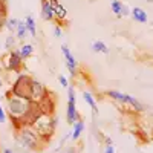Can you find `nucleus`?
Returning a JSON list of instances; mask_svg holds the SVG:
<instances>
[{
    "label": "nucleus",
    "mask_w": 153,
    "mask_h": 153,
    "mask_svg": "<svg viewBox=\"0 0 153 153\" xmlns=\"http://www.w3.org/2000/svg\"><path fill=\"white\" fill-rule=\"evenodd\" d=\"M106 94H107V97H110V98H113V100L120 101V103H124V104L132 106V107H133L135 110H138V112H141V110L144 109V106L139 103L136 98H133V97H130V95H127V94H123V92H118V91H109V92H106Z\"/></svg>",
    "instance_id": "obj_5"
},
{
    "label": "nucleus",
    "mask_w": 153,
    "mask_h": 153,
    "mask_svg": "<svg viewBox=\"0 0 153 153\" xmlns=\"http://www.w3.org/2000/svg\"><path fill=\"white\" fill-rule=\"evenodd\" d=\"M40 3H42V16H43V19L48 20V22L54 20L55 14H54V9H52V6H51L49 0H42Z\"/></svg>",
    "instance_id": "obj_12"
},
{
    "label": "nucleus",
    "mask_w": 153,
    "mask_h": 153,
    "mask_svg": "<svg viewBox=\"0 0 153 153\" xmlns=\"http://www.w3.org/2000/svg\"><path fill=\"white\" fill-rule=\"evenodd\" d=\"M147 2H149V3H153V0H147Z\"/></svg>",
    "instance_id": "obj_29"
},
{
    "label": "nucleus",
    "mask_w": 153,
    "mask_h": 153,
    "mask_svg": "<svg viewBox=\"0 0 153 153\" xmlns=\"http://www.w3.org/2000/svg\"><path fill=\"white\" fill-rule=\"evenodd\" d=\"M25 25H26L28 32H29L32 37H35V35H37V28H35V20H34V17H32V16H26V17H25Z\"/></svg>",
    "instance_id": "obj_18"
},
{
    "label": "nucleus",
    "mask_w": 153,
    "mask_h": 153,
    "mask_svg": "<svg viewBox=\"0 0 153 153\" xmlns=\"http://www.w3.org/2000/svg\"><path fill=\"white\" fill-rule=\"evenodd\" d=\"M2 86H3V81H2V80H0V87H2Z\"/></svg>",
    "instance_id": "obj_28"
},
{
    "label": "nucleus",
    "mask_w": 153,
    "mask_h": 153,
    "mask_svg": "<svg viewBox=\"0 0 153 153\" xmlns=\"http://www.w3.org/2000/svg\"><path fill=\"white\" fill-rule=\"evenodd\" d=\"M16 45V38L12 37V35H9L8 38H6V49H12V46Z\"/></svg>",
    "instance_id": "obj_21"
},
{
    "label": "nucleus",
    "mask_w": 153,
    "mask_h": 153,
    "mask_svg": "<svg viewBox=\"0 0 153 153\" xmlns=\"http://www.w3.org/2000/svg\"><path fill=\"white\" fill-rule=\"evenodd\" d=\"M19 20L17 19H8V22H6V28L11 31V32H16L17 31V26H19Z\"/></svg>",
    "instance_id": "obj_20"
},
{
    "label": "nucleus",
    "mask_w": 153,
    "mask_h": 153,
    "mask_svg": "<svg viewBox=\"0 0 153 153\" xmlns=\"http://www.w3.org/2000/svg\"><path fill=\"white\" fill-rule=\"evenodd\" d=\"M20 57H22V60H28L32 54H34V46L31 45V43H26V45H23L22 48H20Z\"/></svg>",
    "instance_id": "obj_16"
},
{
    "label": "nucleus",
    "mask_w": 153,
    "mask_h": 153,
    "mask_svg": "<svg viewBox=\"0 0 153 153\" xmlns=\"http://www.w3.org/2000/svg\"><path fill=\"white\" fill-rule=\"evenodd\" d=\"M46 95H48L46 87L40 81H37V80L32 78V81H31V98H32V101H40Z\"/></svg>",
    "instance_id": "obj_8"
},
{
    "label": "nucleus",
    "mask_w": 153,
    "mask_h": 153,
    "mask_svg": "<svg viewBox=\"0 0 153 153\" xmlns=\"http://www.w3.org/2000/svg\"><path fill=\"white\" fill-rule=\"evenodd\" d=\"M22 57L19 51H11L9 55H8V63H6V69L8 71H20L22 68Z\"/></svg>",
    "instance_id": "obj_9"
},
{
    "label": "nucleus",
    "mask_w": 153,
    "mask_h": 153,
    "mask_svg": "<svg viewBox=\"0 0 153 153\" xmlns=\"http://www.w3.org/2000/svg\"><path fill=\"white\" fill-rule=\"evenodd\" d=\"M28 35V29H26V25L25 22H20L19 26H17V31H16V37L19 40H25V37Z\"/></svg>",
    "instance_id": "obj_19"
},
{
    "label": "nucleus",
    "mask_w": 153,
    "mask_h": 153,
    "mask_svg": "<svg viewBox=\"0 0 153 153\" xmlns=\"http://www.w3.org/2000/svg\"><path fill=\"white\" fill-rule=\"evenodd\" d=\"M83 98H84V101L89 104V107L92 109V112H94V115H98V106H97V101H95V98L92 97V94L91 92H83Z\"/></svg>",
    "instance_id": "obj_15"
},
{
    "label": "nucleus",
    "mask_w": 153,
    "mask_h": 153,
    "mask_svg": "<svg viewBox=\"0 0 153 153\" xmlns=\"http://www.w3.org/2000/svg\"><path fill=\"white\" fill-rule=\"evenodd\" d=\"M58 81H60V84L63 87H69V81H68V78L65 75H58Z\"/></svg>",
    "instance_id": "obj_22"
},
{
    "label": "nucleus",
    "mask_w": 153,
    "mask_h": 153,
    "mask_svg": "<svg viewBox=\"0 0 153 153\" xmlns=\"http://www.w3.org/2000/svg\"><path fill=\"white\" fill-rule=\"evenodd\" d=\"M5 121H6V115H5V112H3L2 104H0V123H5Z\"/></svg>",
    "instance_id": "obj_23"
},
{
    "label": "nucleus",
    "mask_w": 153,
    "mask_h": 153,
    "mask_svg": "<svg viewBox=\"0 0 153 153\" xmlns=\"http://www.w3.org/2000/svg\"><path fill=\"white\" fill-rule=\"evenodd\" d=\"M6 97H8V110H9V115H11L12 121L19 120L20 117H23L25 112L28 110L31 101H26V100H22V98L14 97L11 94V91L6 94Z\"/></svg>",
    "instance_id": "obj_4"
},
{
    "label": "nucleus",
    "mask_w": 153,
    "mask_h": 153,
    "mask_svg": "<svg viewBox=\"0 0 153 153\" xmlns=\"http://www.w3.org/2000/svg\"><path fill=\"white\" fill-rule=\"evenodd\" d=\"M83 130H84V121L78 120V121L72 126V139H74V141H76V139L81 136Z\"/></svg>",
    "instance_id": "obj_14"
},
{
    "label": "nucleus",
    "mask_w": 153,
    "mask_h": 153,
    "mask_svg": "<svg viewBox=\"0 0 153 153\" xmlns=\"http://www.w3.org/2000/svg\"><path fill=\"white\" fill-rule=\"evenodd\" d=\"M55 118H54V123H52V118L49 115H42L34 124H32V129L38 133L42 139L48 141V139L54 135V127H55Z\"/></svg>",
    "instance_id": "obj_3"
},
{
    "label": "nucleus",
    "mask_w": 153,
    "mask_h": 153,
    "mask_svg": "<svg viewBox=\"0 0 153 153\" xmlns=\"http://www.w3.org/2000/svg\"><path fill=\"white\" fill-rule=\"evenodd\" d=\"M31 81H32V78L29 75H25V74L19 75V78L16 80L14 86L11 89V94L17 98L32 101V98H31Z\"/></svg>",
    "instance_id": "obj_2"
},
{
    "label": "nucleus",
    "mask_w": 153,
    "mask_h": 153,
    "mask_svg": "<svg viewBox=\"0 0 153 153\" xmlns=\"http://www.w3.org/2000/svg\"><path fill=\"white\" fill-rule=\"evenodd\" d=\"M110 8H112V12L117 17H126L129 16V6L124 5L123 2H120V0H113V2L110 3Z\"/></svg>",
    "instance_id": "obj_10"
},
{
    "label": "nucleus",
    "mask_w": 153,
    "mask_h": 153,
    "mask_svg": "<svg viewBox=\"0 0 153 153\" xmlns=\"http://www.w3.org/2000/svg\"><path fill=\"white\" fill-rule=\"evenodd\" d=\"M61 153H75V150H74V149H68V150H65V152H61Z\"/></svg>",
    "instance_id": "obj_26"
},
{
    "label": "nucleus",
    "mask_w": 153,
    "mask_h": 153,
    "mask_svg": "<svg viewBox=\"0 0 153 153\" xmlns=\"http://www.w3.org/2000/svg\"><path fill=\"white\" fill-rule=\"evenodd\" d=\"M68 110H66V121L69 124H75L78 121V110H76V101H75V91L74 87H68Z\"/></svg>",
    "instance_id": "obj_6"
},
{
    "label": "nucleus",
    "mask_w": 153,
    "mask_h": 153,
    "mask_svg": "<svg viewBox=\"0 0 153 153\" xmlns=\"http://www.w3.org/2000/svg\"><path fill=\"white\" fill-rule=\"evenodd\" d=\"M104 153H115V146H112V144H109V146L106 147V150H104Z\"/></svg>",
    "instance_id": "obj_25"
},
{
    "label": "nucleus",
    "mask_w": 153,
    "mask_h": 153,
    "mask_svg": "<svg viewBox=\"0 0 153 153\" xmlns=\"http://www.w3.org/2000/svg\"><path fill=\"white\" fill-rule=\"evenodd\" d=\"M132 17L136 20V22H139V23H147V12L144 11V9H141V8H133L132 9Z\"/></svg>",
    "instance_id": "obj_13"
},
{
    "label": "nucleus",
    "mask_w": 153,
    "mask_h": 153,
    "mask_svg": "<svg viewBox=\"0 0 153 153\" xmlns=\"http://www.w3.org/2000/svg\"><path fill=\"white\" fill-rule=\"evenodd\" d=\"M3 153H12L11 149H3Z\"/></svg>",
    "instance_id": "obj_27"
},
{
    "label": "nucleus",
    "mask_w": 153,
    "mask_h": 153,
    "mask_svg": "<svg viewBox=\"0 0 153 153\" xmlns=\"http://www.w3.org/2000/svg\"><path fill=\"white\" fill-rule=\"evenodd\" d=\"M17 139H19V144L26 149V150H37L40 147V136L38 133L32 129V126H26L20 129L19 135H17Z\"/></svg>",
    "instance_id": "obj_1"
},
{
    "label": "nucleus",
    "mask_w": 153,
    "mask_h": 153,
    "mask_svg": "<svg viewBox=\"0 0 153 153\" xmlns=\"http://www.w3.org/2000/svg\"><path fill=\"white\" fill-rule=\"evenodd\" d=\"M49 3H51V6H52V9H54V14H55L60 20H66V17H68V9L63 6L58 0H49Z\"/></svg>",
    "instance_id": "obj_11"
},
{
    "label": "nucleus",
    "mask_w": 153,
    "mask_h": 153,
    "mask_svg": "<svg viewBox=\"0 0 153 153\" xmlns=\"http://www.w3.org/2000/svg\"><path fill=\"white\" fill-rule=\"evenodd\" d=\"M61 52H63V55H65V61H66L68 71L71 72L72 76H75V75H76V60H75L72 51L69 49V46H68L66 43L61 45Z\"/></svg>",
    "instance_id": "obj_7"
},
{
    "label": "nucleus",
    "mask_w": 153,
    "mask_h": 153,
    "mask_svg": "<svg viewBox=\"0 0 153 153\" xmlns=\"http://www.w3.org/2000/svg\"><path fill=\"white\" fill-rule=\"evenodd\" d=\"M92 51L97 54H109V48L106 46V43L100 42V40H95L92 43Z\"/></svg>",
    "instance_id": "obj_17"
},
{
    "label": "nucleus",
    "mask_w": 153,
    "mask_h": 153,
    "mask_svg": "<svg viewBox=\"0 0 153 153\" xmlns=\"http://www.w3.org/2000/svg\"><path fill=\"white\" fill-rule=\"evenodd\" d=\"M54 35H55L57 38L61 37V28H60V26H55V29H54Z\"/></svg>",
    "instance_id": "obj_24"
}]
</instances>
